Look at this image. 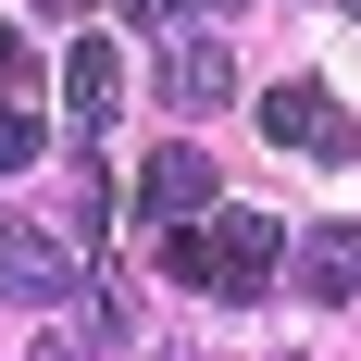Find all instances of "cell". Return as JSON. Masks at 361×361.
Returning a JSON list of instances; mask_svg holds the SVG:
<instances>
[{
	"label": "cell",
	"instance_id": "1",
	"mask_svg": "<svg viewBox=\"0 0 361 361\" xmlns=\"http://www.w3.org/2000/svg\"><path fill=\"white\" fill-rule=\"evenodd\" d=\"M162 262H175L200 299H262L274 274H287V224H274V212H250V200H237V212L212 200V212L162 224Z\"/></svg>",
	"mask_w": 361,
	"mask_h": 361
},
{
	"label": "cell",
	"instance_id": "2",
	"mask_svg": "<svg viewBox=\"0 0 361 361\" xmlns=\"http://www.w3.org/2000/svg\"><path fill=\"white\" fill-rule=\"evenodd\" d=\"M87 287V262L50 237V224H0V299L13 312H50V299H75Z\"/></svg>",
	"mask_w": 361,
	"mask_h": 361
},
{
	"label": "cell",
	"instance_id": "3",
	"mask_svg": "<svg viewBox=\"0 0 361 361\" xmlns=\"http://www.w3.org/2000/svg\"><path fill=\"white\" fill-rule=\"evenodd\" d=\"M262 137H274V149H299V162H349V137H361V125L324 100V87H312V75H287V87L262 100Z\"/></svg>",
	"mask_w": 361,
	"mask_h": 361
},
{
	"label": "cell",
	"instance_id": "4",
	"mask_svg": "<svg viewBox=\"0 0 361 361\" xmlns=\"http://www.w3.org/2000/svg\"><path fill=\"white\" fill-rule=\"evenodd\" d=\"M187 212H212V149H149L137 162V224H187Z\"/></svg>",
	"mask_w": 361,
	"mask_h": 361
},
{
	"label": "cell",
	"instance_id": "5",
	"mask_svg": "<svg viewBox=\"0 0 361 361\" xmlns=\"http://www.w3.org/2000/svg\"><path fill=\"white\" fill-rule=\"evenodd\" d=\"M63 112L75 125H112V112H125V50H112V37H75L63 50Z\"/></svg>",
	"mask_w": 361,
	"mask_h": 361
},
{
	"label": "cell",
	"instance_id": "6",
	"mask_svg": "<svg viewBox=\"0 0 361 361\" xmlns=\"http://www.w3.org/2000/svg\"><path fill=\"white\" fill-rule=\"evenodd\" d=\"M299 287L324 299V312H336V299L361 287V224H324V237H312V250H299Z\"/></svg>",
	"mask_w": 361,
	"mask_h": 361
},
{
	"label": "cell",
	"instance_id": "7",
	"mask_svg": "<svg viewBox=\"0 0 361 361\" xmlns=\"http://www.w3.org/2000/svg\"><path fill=\"white\" fill-rule=\"evenodd\" d=\"M162 87H175L187 112H200V100H224V37H187L175 63H162Z\"/></svg>",
	"mask_w": 361,
	"mask_h": 361
},
{
	"label": "cell",
	"instance_id": "8",
	"mask_svg": "<svg viewBox=\"0 0 361 361\" xmlns=\"http://www.w3.org/2000/svg\"><path fill=\"white\" fill-rule=\"evenodd\" d=\"M25 162H37V112L0 100V175H25Z\"/></svg>",
	"mask_w": 361,
	"mask_h": 361
},
{
	"label": "cell",
	"instance_id": "9",
	"mask_svg": "<svg viewBox=\"0 0 361 361\" xmlns=\"http://www.w3.org/2000/svg\"><path fill=\"white\" fill-rule=\"evenodd\" d=\"M137 13H149V25H162V13H237V0H137Z\"/></svg>",
	"mask_w": 361,
	"mask_h": 361
},
{
	"label": "cell",
	"instance_id": "10",
	"mask_svg": "<svg viewBox=\"0 0 361 361\" xmlns=\"http://www.w3.org/2000/svg\"><path fill=\"white\" fill-rule=\"evenodd\" d=\"M0 75H13V13H0Z\"/></svg>",
	"mask_w": 361,
	"mask_h": 361
}]
</instances>
